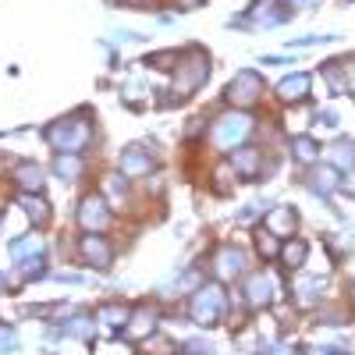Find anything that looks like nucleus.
Here are the masks:
<instances>
[{
    "label": "nucleus",
    "instance_id": "1",
    "mask_svg": "<svg viewBox=\"0 0 355 355\" xmlns=\"http://www.w3.org/2000/svg\"><path fill=\"white\" fill-rule=\"evenodd\" d=\"M46 139L61 153H82L85 146L93 142V125L85 121V114H71V117H61L57 125H50L46 128Z\"/></svg>",
    "mask_w": 355,
    "mask_h": 355
},
{
    "label": "nucleus",
    "instance_id": "2",
    "mask_svg": "<svg viewBox=\"0 0 355 355\" xmlns=\"http://www.w3.org/2000/svg\"><path fill=\"white\" fill-rule=\"evenodd\" d=\"M206 75H210V57H206L202 50H189L185 61H178V75H174V93H178V100L192 96L196 89L206 82Z\"/></svg>",
    "mask_w": 355,
    "mask_h": 355
},
{
    "label": "nucleus",
    "instance_id": "3",
    "mask_svg": "<svg viewBox=\"0 0 355 355\" xmlns=\"http://www.w3.org/2000/svg\"><path fill=\"white\" fill-rule=\"evenodd\" d=\"M249 132H252V117L249 114H224V117L214 121L210 139H214L217 150H234L239 142L249 139Z\"/></svg>",
    "mask_w": 355,
    "mask_h": 355
},
{
    "label": "nucleus",
    "instance_id": "4",
    "mask_svg": "<svg viewBox=\"0 0 355 355\" xmlns=\"http://www.w3.org/2000/svg\"><path fill=\"white\" fill-rule=\"evenodd\" d=\"M192 320L202 323V327H214L224 313V291L217 284H199L196 295H192Z\"/></svg>",
    "mask_w": 355,
    "mask_h": 355
},
{
    "label": "nucleus",
    "instance_id": "5",
    "mask_svg": "<svg viewBox=\"0 0 355 355\" xmlns=\"http://www.w3.org/2000/svg\"><path fill=\"white\" fill-rule=\"evenodd\" d=\"M259 96H263V78L256 71H239L227 85V100L239 103V107H252Z\"/></svg>",
    "mask_w": 355,
    "mask_h": 355
},
{
    "label": "nucleus",
    "instance_id": "6",
    "mask_svg": "<svg viewBox=\"0 0 355 355\" xmlns=\"http://www.w3.org/2000/svg\"><path fill=\"white\" fill-rule=\"evenodd\" d=\"M78 224H82L89 234H100V231L110 224V210H107L103 196H85V199H82V206H78Z\"/></svg>",
    "mask_w": 355,
    "mask_h": 355
},
{
    "label": "nucleus",
    "instance_id": "7",
    "mask_svg": "<svg viewBox=\"0 0 355 355\" xmlns=\"http://www.w3.org/2000/svg\"><path fill=\"white\" fill-rule=\"evenodd\" d=\"M277 299V281L270 277V274H252L249 277V284H245V302L252 306V309H263V306H270Z\"/></svg>",
    "mask_w": 355,
    "mask_h": 355
},
{
    "label": "nucleus",
    "instance_id": "8",
    "mask_svg": "<svg viewBox=\"0 0 355 355\" xmlns=\"http://www.w3.org/2000/svg\"><path fill=\"white\" fill-rule=\"evenodd\" d=\"M82 256L96 266V270H107V266L114 263V249L110 242L103 239V234H85L82 239Z\"/></svg>",
    "mask_w": 355,
    "mask_h": 355
},
{
    "label": "nucleus",
    "instance_id": "9",
    "mask_svg": "<svg viewBox=\"0 0 355 355\" xmlns=\"http://www.w3.org/2000/svg\"><path fill=\"white\" fill-rule=\"evenodd\" d=\"M266 231L274 234V239H288V234H295V224H299V217H295L291 206H274L270 214L263 217Z\"/></svg>",
    "mask_w": 355,
    "mask_h": 355
},
{
    "label": "nucleus",
    "instance_id": "10",
    "mask_svg": "<svg viewBox=\"0 0 355 355\" xmlns=\"http://www.w3.org/2000/svg\"><path fill=\"white\" fill-rule=\"evenodd\" d=\"M242 270H245V256H242V249L224 245V249L217 252V274H220L224 281H234Z\"/></svg>",
    "mask_w": 355,
    "mask_h": 355
},
{
    "label": "nucleus",
    "instance_id": "11",
    "mask_svg": "<svg viewBox=\"0 0 355 355\" xmlns=\"http://www.w3.org/2000/svg\"><path fill=\"white\" fill-rule=\"evenodd\" d=\"M231 167H234V174H242V178H256V174L263 171L259 150H249V146H242V150H231Z\"/></svg>",
    "mask_w": 355,
    "mask_h": 355
},
{
    "label": "nucleus",
    "instance_id": "12",
    "mask_svg": "<svg viewBox=\"0 0 355 355\" xmlns=\"http://www.w3.org/2000/svg\"><path fill=\"white\" fill-rule=\"evenodd\" d=\"M150 171H153V157L142 153L139 146H132L128 153H121V174L125 178H142V174H150Z\"/></svg>",
    "mask_w": 355,
    "mask_h": 355
},
{
    "label": "nucleus",
    "instance_id": "13",
    "mask_svg": "<svg viewBox=\"0 0 355 355\" xmlns=\"http://www.w3.org/2000/svg\"><path fill=\"white\" fill-rule=\"evenodd\" d=\"M306 93H309V75H288L281 85H277V96L284 100V103H302L306 100Z\"/></svg>",
    "mask_w": 355,
    "mask_h": 355
},
{
    "label": "nucleus",
    "instance_id": "14",
    "mask_svg": "<svg viewBox=\"0 0 355 355\" xmlns=\"http://www.w3.org/2000/svg\"><path fill=\"white\" fill-rule=\"evenodd\" d=\"M132 323H125V338L128 341H139V338H150L153 327H157V313L153 309H139L135 316H128Z\"/></svg>",
    "mask_w": 355,
    "mask_h": 355
},
{
    "label": "nucleus",
    "instance_id": "15",
    "mask_svg": "<svg viewBox=\"0 0 355 355\" xmlns=\"http://www.w3.org/2000/svg\"><path fill=\"white\" fill-rule=\"evenodd\" d=\"M288 11H281V0H256L252 4V21L256 25H277L284 21Z\"/></svg>",
    "mask_w": 355,
    "mask_h": 355
},
{
    "label": "nucleus",
    "instance_id": "16",
    "mask_svg": "<svg viewBox=\"0 0 355 355\" xmlns=\"http://www.w3.org/2000/svg\"><path fill=\"white\" fill-rule=\"evenodd\" d=\"M15 185L25 192H43V171L36 164H18L15 167Z\"/></svg>",
    "mask_w": 355,
    "mask_h": 355
},
{
    "label": "nucleus",
    "instance_id": "17",
    "mask_svg": "<svg viewBox=\"0 0 355 355\" xmlns=\"http://www.w3.org/2000/svg\"><path fill=\"white\" fill-rule=\"evenodd\" d=\"M21 206H25V217L36 220L40 227L50 220V206H46V199H43L40 192H25V196H21Z\"/></svg>",
    "mask_w": 355,
    "mask_h": 355
},
{
    "label": "nucleus",
    "instance_id": "18",
    "mask_svg": "<svg viewBox=\"0 0 355 355\" xmlns=\"http://www.w3.org/2000/svg\"><path fill=\"white\" fill-rule=\"evenodd\" d=\"M291 153L299 164H316L320 160V142L309 139V135H299V139H291Z\"/></svg>",
    "mask_w": 355,
    "mask_h": 355
},
{
    "label": "nucleus",
    "instance_id": "19",
    "mask_svg": "<svg viewBox=\"0 0 355 355\" xmlns=\"http://www.w3.org/2000/svg\"><path fill=\"white\" fill-rule=\"evenodd\" d=\"M53 171L61 174V178H68V182H75V178H82L85 164H82V157H78V153H57Z\"/></svg>",
    "mask_w": 355,
    "mask_h": 355
},
{
    "label": "nucleus",
    "instance_id": "20",
    "mask_svg": "<svg viewBox=\"0 0 355 355\" xmlns=\"http://www.w3.org/2000/svg\"><path fill=\"white\" fill-rule=\"evenodd\" d=\"M320 277H299L295 281V299H299L302 306H316L320 302Z\"/></svg>",
    "mask_w": 355,
    "mask_h": 355
},
{
    "label": "nucleus",
    "instance_id": "21",
    "mask_svg": "<svg viewBox=\"0 0 355 355\" xmlns=\"http://www.w3.org/2000/svg\"><path fill=\"white\" fill-rule=\"evenodd\" d=\"M306 256H309V245H306L302 239H291V242L281 245V259H284V266H295V270H299V266L306 263Z\"/></svg>",
    "mask_w": 355,
    "mask_h": 355
},
{
    "label": "nucleus",
    "instance_id": "22",
    "mask_svg": "<svg viewBox=\"0 0 355 355\" xmlns=\"http://www.w3.org/2000/svg\"><path fill=\"white\" fill-rule=\"evenodd\" d=\"M313 192H320V196H331L334 189H338V171H331V167H320V171H313Z\"/></svg>",
    "mask_w": 355,
    "mask_h": 355
},
{
    "label": "nucleus",
    "instance_id": "23",
    "mask_svg": "<svg viewBox=\"0 0 355 355\" xmlns=\"http://www.w3.org/2000/svg\"><path fill=\"white\" fill-rule=\"evenodd\" d=\"M341 64L345 61H331L327 68H323V78L331 82V93H345V89H348V71Z\"/></svg>",
    "mask_w": 355,
    "mask_h": 355
},
{
    "label": "nucleus",
    "instance_id": "24",
    "mask_svg": "<svg viewBox=\"0 0 355 355\" xmlns=\"http://www.w3.org/2000/svg\"><path fill=\"white\" fill-rule=\"evenodd\" d=\"M331 157H334L338 167H355V142H352V139L334 142V146H331Z\"/></svg>",
    "mask_w": 355,
    "mask_h": 355
},
{
    "label": "nucleus",
    "instance_id": "25",
    "mask_svg": "<svg viewBox=\"0 0 355 355\" xmlns=\"http://www.w3.org/2000/svg\"><path fill=\"white\" fill-rule=\"evenodd\" d=\"M40 249H43V242H40V234H28V239H21V242H11V256L15 259H21V256H28V252H33V256H40Z\"/></svg>",
    "mask_w": 355,
    "mask_h": 355
},
{
    "label": "nucleus",
    "instance_id": "26",
    "mask_svg": "<svg viewBox=\"0 0 355 355\" xmlns=\"http://www.w3.org/2000/svg\"><path fill=\"white\" fill-rule=\"evenodd\" d=\"M256 249H259V256H266V259L281 256V242L274 239L270 231H259V234H256Z\"/></svg>",
    "mask_w": 355,
    "mask_h": 355
},
{
    "label": "nucleus",
    "instance_id": "27",
    "mask_svg": "<svg viewBox=\"0 0 355 355\" xmlns=\"http://www.w3.org/2000/svg\"><path fill=\"white\" fill-rule=\"evenodd\" d=\"M178 61H182V57H178L174 50H160V53H150V61H146V64H153V68L167 71V68H174Z\"/></svg>",
    "mask_w": 355,
    "mask_h": 355
},
{
    "label": "nucleus",
    "instance_id": "28",
    "mask_svg": "<svg viewBox=\"0 0 355 355\" xmlns=\"http://www.w3.org/2000/svg\"><path fill=\"white\" fill-rule=\"evenodd\" d=\"M100 320L110 323V327H117V323L128 320V309H125V306H103V309H100Z\"/></svg>",
    "mask_w": 355,
    "mask_h": 355
},
{
    "label": "nucleus",
    "instance_id": "29",
    "mask_svg": "<svg viewBox=\"0 0 355 355\" xmlns=\"http://www.w3.org/2000/svg\"><path fill=\"white\" fill-rule=\"evenodd\" d=\"M231 174H234L231 164L217 167V174H214V189H217V192H227V189H231Z\"/></svg>",
    "mask_w": 355,
    "mask_h": 355
},
{
    "label": "nucleus",
    "instance_id": "30",
    "mask_svg": "<svg viewBox=\"0 0 355 355\" xmlns=\"http://www.w3.org/2000/svg\"><path fill=\"white\" fill-rule=\"evenodd\" d=\"M64 331L68 334H89V331H93V320H85V316H78V320H71V323H64Z\"/></svg>",
    "mask_w": 355,
    "mask_h": 355
},
{
    "label": "nucleus",
    "instance_id": "31",
    "mask_svg": "<svg viewBox=\"0 0 355 355\" xmlns=\"http://www.w3.org/2000/svg\"><path fill=\"white\" fill-rule=\"evenodd\" d=\"M21 277H43V259L40 256H33L25 266H21Z\"/></svg>",
    "mask_w": 355,
    "mask_h": 355
},
{
    "label": "nucleus",
    "instance_id": "32",
    "mask_svg": "<svg viewBox=\"0 0 355 355\" xmlns=\"http://www.w3.org/2000/svg\"><path fill=\"white\" fill-rule=\"evenodd\" d=\"M146 348H153V355H171V348H174V345H171L167 338H153V341L146 338Z\"/></svg>",
    "mask_w": 355,
    "mask_h": 355
},
{
    "label": "nucleus",
    "instance_id": "33",
    "mask_svg": "<svg viewBox=\"0 0 355 355\" xmlns=\"http://www.w3.org/2000/svg\"><path fill=\"white\" fill-rule=\"evenodd\" d=\"M15 345H18L15 331L11 327H0V352H15Z\"/></svg>",
    "mask_w": 355,
    "mask_h": 355
},
{
    "label": "nucleus",
    "instance_id": "34",
    "mask_svg": "<svg viewBox=\"0 0 355 355\" xmlns=\"http://www.w3.org/2000/svg\"><path fill=\"white\" fill-rule=\"evenodd\" d=\"M189 348H192V355H214V352H210V345H202V341H192Z\"/></svg>",
    "mask_w": 355,
    "mask_h": 355
},
{
    "label": "nucleus",
    "instance_id": "35",
    "mask_svg": "<svg viewBox=\"0 0 355 355\" xmlns=\"http://www.w3.org/2000/svg\"><path fill=\"white\" fill-rule=\"evenodd\" d=\"M182 4H185V8H196V4H199V0H182Z\"/></svg>",
    "mask_w": 355,
    "mask_h": 355
},
{
    "label": "nucleus",
    "instance_id": "36",
    "mask_svg": "<svg viewBox=\"0 0 355 355\" xmlns=\"http://www.w3.org/2000/svg\"><path fill=\"white\" fill-rule=\"evenodd\" d=\"M352 302H355V281H352Z\"/></svg>",
    "mask_w": 355,
    "mask_h": 355
},
{
    "label": "nucleus",
    "instance_id": "37",
    "mask_svg": "<svg viewBox=\"0 0 355 355\" xmlns=\"http://www.w3.org/2000/svg\"><path fill=\"white\" fill-rule=\"evenodd\" d=\"M0 284H4V277H0Z\"/></svg>",
    "mask_w": 355,
    "mask_h": 355
},
{
    "label": "nucleus",
    "instance_id": "38",
    "mask_svg": "<svg viewBox=\"0 0 355 355\" xmlns=\"http://www.w3.org/2000/svg\"><path fill=\"white\" fill-rule=\"evenodd\" d=\"M0 171H4V164H0Z\"/></svg>",
    "mask_w": 355,
    "mask_h": 355
}]
</instances>
